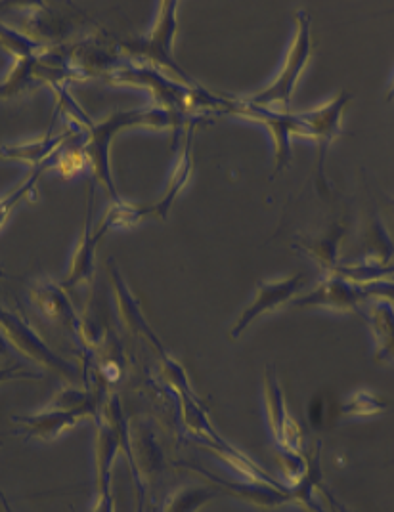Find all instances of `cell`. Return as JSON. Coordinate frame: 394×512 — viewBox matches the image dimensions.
<instances>
[{
	"instance_id": "6da1fadb",
	"label": "cell",
	"mask_w": 394,
	"mask_h": 512,
	"mask_svg": "<svg viewBox=\"0 0 394 512\" xmlns=\"http://www.w3.org/2000/svg\"><path fill=\"white\" fill-rule=\"evenodd\" d=\"M154 128V130H182L184 117L171 113L161 107H140V109H125V111H113L106 119L98 123H90L79 128L83 132L81 150L85 153L88 163V171L92 172L94 180L104 186V190L110 193L111 201H121L119 193L115 190L110 169V148L113 138L127 128Z\"/></svg>"
},
{
	"instance_id": "7a4b0ae2",
	"label": "cell",
	"mask_w": 394,
	"mask_h": 512,
	"mask_svg": "<svg viewBox=\"0 0 394 512\" xmlns=\"http://www.w3.org/2000/svg\"><path fill=\"white\" fill-rule=\"evenodd\" d=\"M176 8H178L176 0H163L159 4V12H157L152 31L136 41L117 44V50H119V54H123V58L155 65L157 69L165 71L178 83L197 90V88H201V85L178 65L175 54H173L176 27H178Z\"/></svg>"
},
{
	"instance_id": "3957f363",
	"label": "cell",
	"mask_w": 394,
	"mask_h": 512,
	"mask_svg": "<svg viewBox=\"0 0 394 512\" xmlns=\"http://www.w3.org/2000/svg\"><path fill=\"white\" fill-rule=\"evenodd\" d=\"M123 415L119 398L111 396L106 411L96 417V442H94V463H96V499L90 512H115V501L111 491L113 461L121 449L131 455L129 430L121 425Z\"/></svg>"
},
{
	"instance_id": "277c9868",
	"label": "cell",
	"mask_w": 394,
	"mask_h": 512,
	"mask_svg": "<svg viewBox=\"0 0 394 512\" xmlns=\"http://www.w3.org/2000/svg\"><path fill=\"white\" fill-rule=\"evenodd\" d=\"M310 58H312V22L307 10L301 8L295 12V33L278 77L264 90L245 100L255 106L285 111L293 98V92L297 88L301 75L307 69Z\"/></svg>"
},
{
	"instance_id": "5b68a950",
	"label": "cell",
	"mask_w": 394,
	"mask_h": 512,
	"mask_svg": "<svg viewBox=\"0 0 394 512\" xmlns=\"http://www.w3.org/2000/svg\"><path fill=\"white\" fill-rule=\"evenodd\" d=\"M228 115L243 117V119L261 123L263 127L268 128V132L274 140V157H276L274 176L284 171L291 161V144H289L291 136L310 138V128L301 119L299 113H285L278 109L255 106V104L247 102L245 98H234L228 104Z\"/></svg>"
},
{
	"instance_id": "8992f818",
	"label": "cell",
	"mask_w": 394,
	"mask_h": 512,
	"mask_svg": "<svg viewBox=\"0 0 394 512\" xmlns=\"http://www.w3.org/2000/svg\"><path fill=\"white\" fill-rule=\"evenodd\" d=\"M0 333L18 356H23V358L41 365L48 373L60 375L67 381L75 379L77 367L62 360L58 354H54L44 344L43 339L27 325V321L2 304H0Z\"/></svg>"
},
{
	"instance_id": "52a82bcc",
	"label": "cell",
	"mask_w": 394,
	"mask_h": 512,
	"mask_svg": "<svg viewBox=\"0 0 394 512\" xmlns=\"http://www.w3.org/2000/svg\"><path fill=\"white\" fill-rule=\"evenodd\" d=\"M100 413V404L98 400L83 407H44L43 411L33 413V415H16L12 417V423L18 427L20 434L31 438V440H41V442H52L56 440L62 432L69 428L79 425L83 419L88 417H98Z\"/></svg>"
},
{
	"instance_id": "ba28073f",
	"label": "cell",
	"mask_w": 394,
	"mask_h": 512,
	"mask_svg": "<svg viewBox=\"0 0 394 512\" xmlns=\"http://www.w3.org/2000/svg\"><path fill=\"white\" fill-rule=\"evenodd\" d=\"M263 388L266 419L276 446L291 453H303V432L287 411L284 392L276 375V365L272 363L264 367Z\"/></svg>"
},
{
	"instance_id": "9c48e42d",
	"label": "cell",
	"mask_w": 394,
	"mask_h": 512,
	"mask_svg": "<svg viewBox=\"0 0 394 512\" xmlns=\"http://www.w3.org/2000/svg\"><path fill=\"white\" fill-rule=\"evenodd\" d=\"M352 94L349 90H341L335 98L328 100L320 107H314L305 113H299L301 119L310 128V138L318 144L320 155H318V180L324 182V161L331 142L341 134L343 130V113L351 104Z\"/></svg>"
},
{
	"instance_id": "30bf717a",
	"label": "cell",
	"mask_w": 394,
	"mask_h": 512,
	"mask_svg": "<svg viewBox=\"0 0 394 512\" xmlns=\"http://www.w3.org/2000/svg\"><path fill=\"white\" fill-rule=\"evenodd\" d=\"M303 281H305L303 274H293V276L276 279V281H261L257 285V293L251 300V304L241 312L238 320L234 321V325L230 327L228 337L238 339L241 337V333L257 318H261L266 312H272V310L284 306L285 302H291L299 293V289L303 287Z\"/></svg>"
},
{
	"instance_id": "8fae6325",
	"label": "cell",
	"mask_w": 394,
	"mask_h": 512,
	"mask_svg": "<svg viewBox=\"0 0 394 512\" xmlns=\"http://www.w3.org/2000/svg\"><path fill=\"white\" fill-rule=\"evenodd\" d=\"M366 300L368 297L364 295L358 283L341 274H326V278L322 279L312 291H308L307 295H303L301 299L291 300V304L299 308H326L333 312L349 314V312H356L360 304Z\"/></svg>"
},
{
	"instance_id": "7c38bea8",
	"label": "cell",
	"mask_w": 394,
	"mask_h": 512,
	"mask_svg": "<svg viewBox=\"0 0 394 512\" xmlns=\"http://www.w3.org/2000/svg\"><path fill=\"white\" fill-rule=\"evenodd\" d=\"M190 470H194L199 476H203L205 480H209L219 493H230L232 497L245 501L253 507H259L264 511L270 509H278L284 505H295V499L291 495L289 488H274L268 484H259V482H249V480H224L217 474L197 467V465H188L184 463Z\"/></svg>"
},
{
	"instance_id": "4fadbf2b",
	"label": "cell",
	"mask_w": 394,
	"mask_h": 512,
	"mask_svg": "<svg viewBox=\"0 0 394 512\" xmlns=\"http://www.w3.org/2000/svg\"><path fill=\"white\" fill-rule=\"evenodd\" d=\"M29 300L33 308L43 316L44 320L54 321L73 331L75 337L81 339L83 321L75 316L73 304L67 299L66 289L52 281H37L29 289Z\"/></svg>"
},
{
	"instance_id": "5bb4252c",
	"label": "cell",
	"mask_w": 394,
	"mask_h": 512,
	"mask_svg": "<svg viewBox=\"0 0 394 512\" xmlns=\"http://www.w3.org/2000/svg\"><path fill=\"white\" fill-rule=\"evenodd\" d=\"M81 134L83 132L77 130V128H71V130H66L62 134H54V130L50 127L44 136L35 138L31 142L0 146V161L25 163V165H33L37 169L44 163H48L58 151L64 150L69 144V140L79 138Z\"/></svg>"
},
{
	"instance_id": "9a60e30c",
	"label": "cell",
	"mask_w": 394,
	"mask_h": 512,
	"mask_svg": "<svg viewBox=\"0 0 394 512\" xmlns=\"http://www.w3.org/2000/svg\"><path fill=\"white\" fill-rule=\"evenodd\" d=\"M196 125V119H192L184 128V144H182V151H180L175 167H173V172H171V178L167 182V188H165V192L159 197L157 203L148 205L152 218H165L169 214L171 207L175 205L176 197L184 190V186L188 184V180L192 176V169H194V163H192V142H194Z\"/></svg>"
},
{
	"instance_id": "2e32d148",
	"label": "cell",
	"mask_w": 394,
	"mask_h": 512,
	"mask_svg": "<svg viewBox=\"0 0 394 512\" xmlns=\"http://www.w3.org/2000/svg\"><path fill=\"white\" fill-rule=\"evenodd\" d=\"M90 205H92V199H90ZM90 205H88L87 209L83 234H81V239L77 243L75 255L71 258L66 278L62 281L64 289H77L81 285H88L90 279H92V274H94L96 249H98V243H100V239L104 237V234L100 230H96V228L94 230L90 228V218H92Z\"/></svg>"
},
{
	"instance_id": "e0dca14e",
	"label": "cell",
	"mask_w": 394,
	"mask_h": 512,
	"mask_svg": "<svg viewBox=\"0 0 394 512\" xmlns=\"http://www.w3.org/2000/svg\"><path fill=\"white\" fill-rule=\"evenodd\" d=\"M368 321L375 344L373 360L381 365L394 363V302L372 299L368 306Z\"/></svg>"
},
{
	"instance_id": "ac0fdd59",
	"label": "cell",
	"mask_w": 394,
	"mask_h": 512,
	"mask_svg": "<svg viewBox=\"0 0 394 512\" xmlns=\"http://www.w3.org/2000/svg\"><path fill=\"white\" fill-rule=\"evenodd\" d=\"M345 232L347 228L339 224L337 228L329 230L328 234L322 237L305 239L303 245H299V249L305 251L308 256H312L326 270V274H335L339 268V249H341Z\"/></svg>"
},
{
	"instance_id": "d6986e66",
	"label": "cell",
	"mask_w": 394,
	"mask_h": 512,
	"mask_svg": "<svg viewBox=\"0 0 394 512\" xmlns=\"http://www.w3.org/2000/svg\"><path fill=\"white\" fill-rule=\"evenodd\" d=\"M60 151H58L48 163H44L41 167L27 172L25 178H23L22 182H18V186H16L14 190H10V192H6L0 197V228L8 222V218H10V214L14 213V209H16L22 201H25L31 193L35 192L37 182H39V178L43 176L44 172L50 171V169L56 167Z\"/></svg>"
},
{
	"instance_id": "ffe728a7",
	"label": "cell",
	"mask_w": 394,
	"mask_h": 512,
	"mask_svg": "<svg viewBox=\"0 0 394 512\" xmlns=\"http://www.w3.org/2000/svg\"><path fill=\"white\" fill-rule=\"evenodd\" d=\"M146 218H152L148 205H131L121 199L110 205L108 213L104 214L96 230H100L102 234H108L113 228H132Z\"/></svg>"
},
{
	"instance_id": "44dd1931",
	"label": "cell",
	"mask_w": 394,
	"mask_h": 512,
	"mask_svg": "<svg viewBox=\"0 0 394 512\" xmlns=\"http://www.w3.org/2000/svg\"><path fill=\"white\" fill-rule=\"evenodd\" d=\"M219 495V490L207 486H186L173 491L167 501L163 512H197L207 503H211Z\"/></svg>"
},
{
	"instance_id": "7402d4cb",
	"label": "cell",
	"mask_w": 394,
	"mask_h": 512,
	"mask_svg": "<svg viewBox=\"0 0 394 512\" xmlns=\"http://www.w3.org/2000/svg\"><path fill=\"white\" fill-rule=\"evenodd\" d=\"M383 411H387V404L370 390H356L343 404H339L341 417H375Z\"/></svg>"
},
{
	"instance_id": "603a6c76",
	"label": "cell",
	"mask_w": 394,
	"mask_h": 512,
	"mask_svg": "<svg viewBox=\"0 0 394 512\" xmlns=\"http://www.w3.org/2000/svg\"><path fill=\"white\" fill-rule=\"evenodd\" d=\"M335 409L329 404L326 394H316L308 407V423L314 430H326L333 425Z\"/></svg>"
},
{
	"instance_id": "cb8c5ba5",
	"label": "cell",
	"mask_w": 394,
	"mask_h": 512,
	"mask_svg": "<svg viewBox=\"0 0 394 512\" xmlns=\"http://www.w3.org/2000/svg\"><path fill=\"white\" fill-rule=\"evenodd\" d=\"M58 172H62L64 178H71L77 172L88 169L87 157L81 150V146L77 150H62L58 155V163H56Z\"/></svg>"
},
{
	"instance_id": "d4e9b609",
	"label": "cell",
	"mask_w": 394,
	"mask_h": 512,
	"mask_svg": "<svg viewBox=\"0 0 394 512\" xmlns=\"http://www.w3.org/2000/svg\"><path fill=\"white\" fill-rule=\"evenodd\" d=\"M10 381H43V377L25 371L20 365H0V384Z\"/></svg>"
},
{
	"instance_id": "484cf974",
	"label": "cell",
	"mask_w": 394,
	"mask_h": 512,
	"mask_svg": "<svg viewBox=\"0 0 394 512\" xmlns=\"http://www.w3.org/2000/svg\"><path fill=\"white\" fill-rule=\"evenodd\" d=\"M320 491L324 493V497H326V501L329 503V511L331 512H352L349 507H345L341 501H337L331 493H329L326 488H320Z\"/></svg>"
},
{
	"instance_id": "4316f807",
	"label": "cell",
	"mask_w": 394,
	"mask_h": 512,
	"mask_svg": "<svg viewBox=\"0 0 394 512\" xmlns=\"http://www.w3.org/2000/svg\"><path fill=\"white\" fill-rule=\"evenodd\" d=\"M14 356H16V352L10 348V344L6 342V339H4L2 333H0V362H12Z\"/></svg>"
},
{
	"instance_id": "83f0119b",
	"label": "cell",
	"mask_w": 394,
	"mask_h": 512,
	"mask_svg": "<svg viewBox=\"0 0 394 512\" xmlns=\"http://www.w3.org/2000/svg\"><path fill=\"white\" fill-rule=\"evenodd\" d=\"M10 98V94H8V88L6 85L0 81V100H8Z\"/></svg>"
},
{
	"instance_id": "f1b7e54d",
	"label": "cell",
	"mask_w": 394,
	"mask_h": 512,
	"mask_svg": "<svg viewBox=\"0 0 394 512\" xmlns=\"http://www.w3.org/2000/svg\"><path fill=\"white\" fill-rule=\"evenodd\" d=\"M0 503H2V507H4V512H14V509L10 507V503L6 501V497L0 493Z\"/></svg>"
},
{
	"instance_id": "f546056e",
	"label": "cell",
	"mask_w": 394,
	"mask_h": 512,
	"mask_svg": "<svg viewBox=\"0 0 394 512\" xmlns=\"http://www.w3.org/2000/svg\"><path fill=\"white\" fill-rule=\"evenodd\" d=\"M394 100V79L391 86H389V92H387V102H393Z\"/></svg>"
},
{
	"instance_id": "4dcf8cb0",
	"label": "cell",
	"mask_w": 394,
	"mask_h": 512,
	"mask_svg": "<svg viewBox=\"0 0 394 512\" xmlns=\"http://www.w3.org/2000/svg\"><path fill=\"white\" fill-rule=\"evenodd\" d=\"M10 6H14V4H12V2H0V14L6 12Z\"/></svg>"
},
{
	"instance_id": "1f68e13d",
	"label": "cell",
	"mask_w": 394,
	"mask_h": 512,
	"mask_svg": "<svg viewBox=\"0 0 394 512\" xmlns=\"http://www.w3.org/2000/svg\"><path fill=\"white\" fill-rule=\"evenodd\" d=\"M393 209H394V201H393Z\"/></svg>"
}]
</instances>
